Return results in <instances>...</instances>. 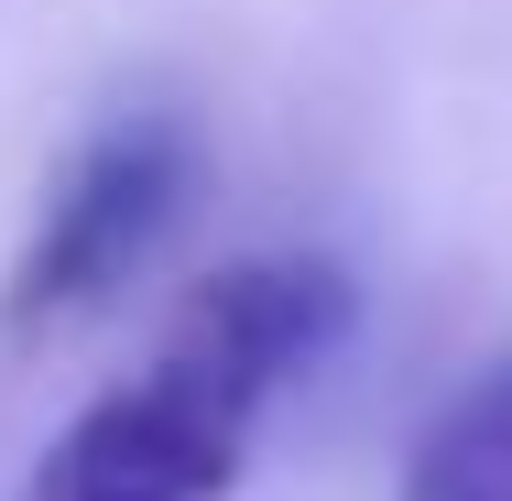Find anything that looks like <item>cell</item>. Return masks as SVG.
<instances>
[{"instance_id": "obj_3", "label": "cell", "mask_w": 512, "mask_h": 501, "mask_svg": "<svg viewBox=\"0 0 512 501\" xmlns=\"http://www.w3.org/2000/svg\"><path fill=\"white\" fill-rule=\"evenodd\" d=\"M393 501H512V338L480 349L404 447Z\"/></svg>"}, {"instance_id": "obj_1", "label": "cell", "mask_w": 512, "mask_h": 501, "mask_svg": "<svg viewBox=\"0 0 512 501\" xmlns=\"http://www.w3.org/2000/svg\"><path fill=\"white\" fill-rule=\"evenodd\" d=\"M360 284L338 251H240L175 295L153 349L99 382L33 458L22 501H229L262 414L349 338Z\"/></svg>"}, {"instance_id": "obj_2", "label": "cell", "mask_w": 512, "mask_h": 501, "mask_svg": "<svg viewBox=\"0 0 512 501\" xmlns=\"http://www.w3.org/2000/svg\"><path fill=\"white\" fill-rule=\"evenodd\" d=\"M186 186H197V131L175 109H109L55 164V186L0 273V338H44V327H77L88 305H109L175 229Z\"/></svg>"}]
</instances>
